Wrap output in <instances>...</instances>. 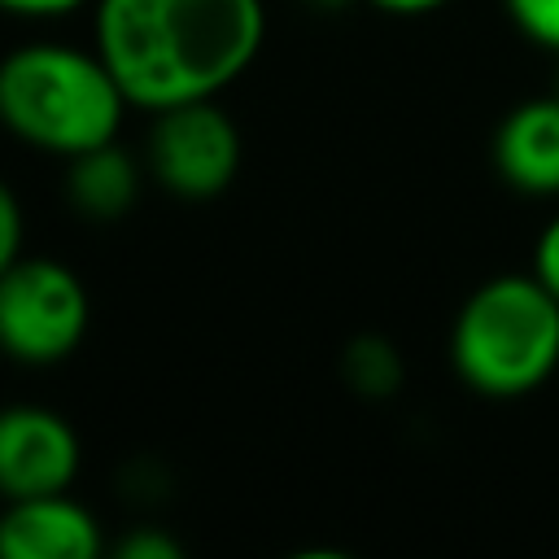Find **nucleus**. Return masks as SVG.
<instances>
[{"instance_id":"6","label":"nucleus","mask_w":559,"mask_h":559,"mask_svg":"<svg viewBox=\"0 0 559 559\" xmlns=\"http://www.w3.org/2000/svg\"><path fill=\"white\" fill-rule=\"evenodd\" d=\"M83 463L79 432L66 415L13 402L0 406V498H35V493H61L74 485Z\"/></svg>"},{"instance_id":"10","label":"nucleus","mask_w":559,"mask_h":559,"mask_svg":"<svg viewBox=\"0 0 559 559\" xmlns=\"http://www.w3.org/2000/svg\"><path fill=\"white\" fill-rule=\"evenodd\" d=\"M345 380L362 397H389L402 384V358L384 336H358L345 345Z\"/></svg>"},{"instance_id":"15","label":"nucleus","mask_w":559,"mask_h":559,"mask_svg":"<svg viewBox=\"0 0 559 559\" xmlns=\"http://www.w3.org/2000/svg\"><path fill=\"white\" fill-rule=\"evenodd\" d=\"M83 4H96V0H0V13H13V17H35V22H48V17H66Z\"/></svg>"},{"instance_id":"4","label":"nucleus","mask_w":559,"mask_h":559,"mask_svg":"<svg viewBox=\"0 0 559 559\" xmlns=\"http://www.w3.org/2000/svg\"><path fill=\"white\" fill-rule=\"evenodd\" d=\"M92 301L57 258H17L0 275V354L22 367L66 362L87 336Z\"/></svg>"},{"instance_id":"16","label":"nucleus","mask_w":559,"mask_h":559,"mask_svg":"<svg viewBox=\"0 0 559 559\" xmlns=\"http://www.w3.org/2000/svg\"><path fill=\"white\" fill-rule=\"evenodd\" d=\"M376 9H384V13H397V17H415V13H432V9H441L445 0H371Z\"/></svg>"},{"instance_id":"3","label":"nucleus","mask_w":559,"mask_h":559,"mask_svg":"<svg viewBox=\"0 0 559 559\" xmlns=\"http://www.w3.org/2000/svg\"><path fill=\"white\" fill-rule=\"evenodd\" d=\"M459 380L485 397H524L559 367V297L528 275L485 280L450 332Z\"/></svg>"},{"instance_id":"9","label":"nucleus","mask_w":559,"mask_h":559,"mask_svg":"<svg viewBox=\"0 0 559 559\" xmlns=\"http://www.w3.org/2000/svg\"><path fill=\"white\" fill-rule=\"evenodd\" d=\"M70 170H66V197L70 205L92 218V223H114L122 218L135 197H140V162L118 144V140H105L96 148H83L74 157H66Z\"/></svg>"},{"instance_id":"5","label":"nucleus","mask_w":559,"mask_h":559,"mask_svg":"<svg viewBox=\"0 0 559 559\" xmlns=\"http://www.w3.org/2000/svg\"><path fill=\"white\" fill-rule=\"evenodd\" d=\"M236 170H240V131L231 114H223L214 100H188L153 114L148 175L166 192L183 201H210L223 188H231Z\"/></svg>"},{"instance_id":"13","label":"nucleus","mask_w":559,"mask_h":559,"mask_svg":"<svg viewBox=\"0 0 559 559\" xmlns=\"http://www.w3.org/2000/svg\"><path fill=\"white\" fill-rule=\"evenodd\" d=\"M22 236H26L22 205H17L13 188H9V183H0V275L22 258Z\"/></svg>"},{"instance_id":"2","label":"nucleus","mask_w":559,"mask_h":559,"mask_svg":"<svg viewBox=\"0 0 559 559\" xmlns=\"http://www.w3.org/2000/svg\"><path fill=\"white\" fill-rule=\"evenodd\" d=\"M127 105L96 48L39 39L0 57V127L39 153L74 157L118 140Z\"/></svg>"},{"instance_id":"14","label":"nucleus","mask_w":559,"mask_h":559,"mask_svg":"<svg viewBox=\"0 0 559 559\" xmlns=\"http://www.w3.org/2000/svg\"><path fill=\"white\" fill-rule=\"evenodd\" d=\"M533 275L559 297V214L542 227L537 236V249H533Z\"/></svg>"},{"instance_id":"12","label":"nucleus","mask_w":559,"mask_h":559,"mask_svg":"<svg viewBox=\"0 0 559 559\" xmlns=\"http://www.w3.org/2000/svg\"><path fill=\"white\" fill-rule=\"evenodd\" d=\"M114 555H118V559H179L183 546H179V537H170V533H162V528H131V533L114 546Z\"/></svg>"},{"instance_id":"17","label":"nucleus","mask_w":559,"mask_h":559,"mask_svg":"<svg viewBox=\"0 0 559 559\" xmlns=\"http://www.w3.org/2000/svg\"><path fill=\"white\" fill-rule=\"evenodd\" d=\"M306 4H310V9H328V13H332V9H345L349 0H306Z\"/></svg>"},{"instance_id":"8","label":"nucleus","mask_w":559,"mask_h":559,"mask_svg":"<svg viewBox=\"0 0 559 559\" xmlns=\"http://www.w3.org/2000/svg\"><path fill=\"white\" fill-rule=\"evenodd\" d=\"M493 166L511 188H520L528 197L559 192V92L520 100L498 122Z\"/></svg>"},{"instance_id":"1","label":"nucleus","mask_w":559,"mask_h":559,"mask_svg":"<svg viewBox=\"0 0 559 559\" xmlns=\"http://www.w3.org/2000/svg\"><path fill=\"white\" fill-rule=\"evenodd\" d=\"M266 39L262 0H96L92 48L105 57L127 100L162 114L214 100L258 57Z\"/></svg>"},{"instance_id":"7","label":"nucleus","mask_w":559,"mask_h":559,"mask_svg":"<svg viewBox=\"0 0 559 559\" xmlns=\"http://www.w3.org/2000/svg\"><path fill=\"white\" fill-rule=\"evenodd\" d=\"M100 546L96 515L74 502L70 489L0 507V559H96Z\"/></svg>"},{"instance_id":"11","label":"nucleus","mask_w":559,"mask_h":559,"mask_svg":"<svg viewBox=\"0 0 559 559\" xmlns=\"http://www.w3.org/2000/svg\"><path fill=\"white\" fill-rule=\"evenodd\" d=\"M511 22L542 48L559 52V0H502Z\"/></svg>"}]
</instances>
